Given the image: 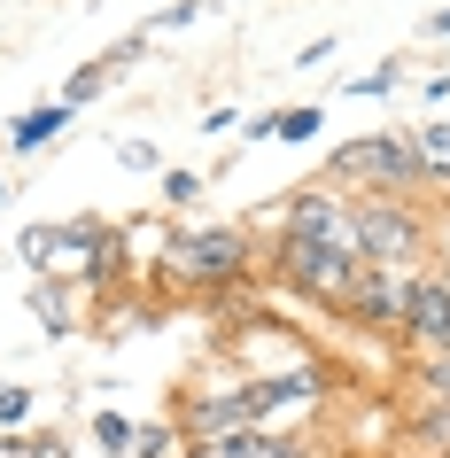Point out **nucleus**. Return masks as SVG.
<instances>
[{"mask_svg":"<svg viewBox=\"0 0 450 458\" xmlns=\"http://www.w3.org/2000/svg\"><path fill=\"white\" fill-rule=\"evenodd\" d=\"M156 272H164L171 295H217V288H233V280H249V233H233V225L171 233Z\"/></svg>","mask_w":450,"mask_h":458,"instance_id":"obj_1","label":"nucleus"},{"mask_svg":"<svg viewBox=\"0 0 450 458\" xmlns=\"http://www.w3.org/2000/svg\"><path fill=\"white\" fill-rule=\"evenodd\" d=\"M16 257H24L39 280H63V288H86V280H109V257H117V233L78 217V225H24L16 233Z\"/></svg>","mask_w":450,"mask_h":458,"instance_id":"obj_2","label":"nucleus"},{"mask_svg":"<svg viewBox=\"0 0 450 458\" xmlns=\"http://www.w3.org/2000/svg\"><path fill=\"white\" fill-rule=\"evenodd\" d=\"M357 257L373 272H420L427 265V217L403 194H357Z\"/></svg>","mask_w":450,"mask_h":458,"instance_id":"obj_3","label":"nucleus"},{"mask_svg":"<svg viewBox=\"0 0 450 458\" xmlns=\"http://www.w3.org/2000/svg\"><path fill=\"white\" fill-rule=\"evenodd\" d=\"M420 179V156H412V132H365V140H342L327 156V187H365V194H403Z\"/></svg>","mask_w":450,"mask_h":458,"instance_id":"obj_4","label":"nucleus"},{"mask_svg":"<svg viewBox=\"0 0 450 458\" xmlns=\"http://www.w3.org/2000/svg\"><path fill=\"white\" fill-rule=\"evenodd\" d=\"M272 272H280V280H287L295 295L327 303V311H350L357 280H365V265H357V257H334V249L295 242V233H280V249H272Z\"/></svg>","mask_w":450,"mask_h":458,"instance_id":"obj_5","label":"nucleus"},{"mask_svg":"<svg viewBox=\"0 0 450 458\" xmlns=\"http://www.w3.org/2000/svg\"><path fill=\"white\" fill-rule=\"evenodd\" d=\"M249 396H257V428L272 435H303L310 411H327L334 396V365H287V373H264V381H249Z\"/></svg>","mask_w":450,"mask_h":458,"instance_id":"obj_6","label":"nucleus"},{"mask_svg":"<svg viewBox=\"0 0 450 458\" xmlns=\"http://www.w3.org/2000/svg\"><path fill=\"white\" fill-rule=\"evenodd\" d=\"M280 233L318 242V249H334V257H357V202L327 194V179H318V187H303L295 202H287V225H280ZM357 265H365V257H357Z\"/></svg>","mask_w":450,"mask_h":458,"instance_id":"obj_7","label":"nucleus"},{"mask_svg":"<svg viewBox=\"0 0 450 458\" xmlns=\"http://www.w3.org/2000/svg\"><path fill=\"white\" fill-rule=\"evenodd\" d=\"M225 350L241 358V373H249V381H264V373H287V365H310V358H318L303 335H287V327H272V318H241Z\"/></svg>","mask_w":450,"mask_h":458,"instance_id":"obj_8","label":"nucleus"},{"mask_svg":"<svg viewBox=\"0 0 450 458\" xmlns=\"http://www.w3.org/2000/svg\"><path fill=\"white\" fill-rule=\"evenodd\" d=\"M412 288H420V272H373V265H365V280H357V295H350V318H357V327H373V335H403Z\"/></svg>","mask_w":450,"mask_h":458,"instance_id":"obj_9","label":"nucleus"},{"mask_svg":"<svg viewBox=\"0 0 450 458\" xmlns=\"http://www.w3.org/2000/svg\"><path fill=\"white\" fill-rule=\"evenodd\" d=\"M403 342H420L427 358H450V272H420V288H412V318H403Z\"/></svg>","mask_w":450,"mask_h":458,"instance_id":"obj_10","label":"nucleus"},{"mask_svg":"<svg viewBox=\"0 0 450 458\" xmlns=\"http://www.w3.org/2000/svg\"><path fill=\"white\" fill-rule=\"evenodd\" d=\"M202 458H318L310 451V435H272V428H249L233 443H210Z\"/></svg>","mask_w":450,"mask_h":458,"instance_id":"obj_11","label":"nucleus"},{"mask_svg":"<svg viewBox=\"0 0 450 458\" xmlns=\"http://www.w3.org/2000/svg\"><path fill=\"white\" fill-rule=\"evenodd\" d=\"M412 156H420L427 187H450V124H420V132H412Z\"/></svg>","mask_w":450,"mask_h":458,"instance_id":"obj_12","label":"nucleus"},{"mask_svg":"<svg viewBox=\"0 0 450 458\" xmlns=\"http://www.w3.org/2000/svg\"><path fill=\"white\" fill-rule=\"evenodd\" d=\"M63 117H71L63 101H47V109H31V117H16V132H8V148H16V156H39V148H47L55 132H63Z\"/></svg>","mask_w":450,"mask_h":458,"instance_id":"obj_13","label":"nucleus"},{"mask_svg":"<svg viewBox=\"0 0 450 458\" xmlns=\"http://www.w3.org/2000/svg\"><path fill=\"white\" fill-rule=\"evenodd\" d=\"M0 458H71L63 435H16V443H0Z\"/></svg>","mask_w":450,"mask_h":458,"instance_id":"obj_14","label":"nucleus"},{"mask_svg":"<svg viewBox=\"0 0 450 458\" xmlns=\"http://www.w3.org/2000/svg\"><path fill=\"white\" fill-rule=\"evenodd\" d=\"M94 435H101V451H109V458H132V435H140V428H132V420H117V411H101Z\"/></svg>","mask_w":450,"mask_h":458,"instance_id":"obj_15","label":"nucleus"},{"mask_svg":"<svg viewBox=\"0 0 450 458\" xmlns=\"http://www.w3.org/2000/svg\"><path fill=\"white\" fill-rule=\"evenodd\" d=\"M101 86H109V63H86V71H71V86H63V109H78V101H94Z\"/></svg>","mask_w":450,"mask_h":458,"instance_id":"obj_16","label":"nucleus"},{"mask_svg":"<svg viewBox=\"0 0 450 458\" xmlns=\"http://www.w3.org/2000/svg\"><path fill=\"white\" fill-rule=\"evenodd\" d=\"M318 109H280V117H272V140H310V132H318Z\"/></svg>","mask_w":450,"mask_h":458,"instance_id":"obj_17","label":"nucleus"},{"mask_svg":"<svg viewBox=\"0 0 450 458\" xmlns=\"http://www.w3.org/2000/svg\"><path fill=\"white\" fill-rule=\"evenodd\" d=\"M164 202L194 210V202H202V179H194V171H164Z\"/></svg>","mask_w":450,"mask_h":458,"instance_id":"obj_18","label":"nucleus"},{"mask_svg":"<svg viewBox=\"0 0 450 458\" xmlns=\"http://www.w3.org/2000/svg\"><path fill=\"white\" fill-rule=\"evenodd\" d=\"M31 420V388H0V428H24Z\"/></svg>","mask_w":450,"mask_h":458,"instance_id":"obj_19","label":"nucleus"},{"mask_svg":"<svg viewBox=\"0 0 450 458\" xmlns=\"http://www.w3.org/2000/svg\"><path fill=\"white\" fill-rule=\"evenodd\" d=\"M396 86H403V78H396V71H388V63H380V71H373V78H357L350 94H357V101H380V94H396Z\"/></svg>","mask_w":450,"mask_h":458,"instance_id":"obj_20","label":"nucleus"},{"mask_svg":"<svg viewBox=\"0 0 450 458\" xmlns=\"http://www.w3.org/2000/svg\"><path fill=\"white\" fill-rule=\"evenodd\" d=\"M117 164H132V171H156V148H148V140H117Z\"/></svg>","mask_w":450,"mask_h":458,"instance_id":"obj_21","label":"nucleus"},{"mask_svg":"<svg viewBox=\"0 0 450 458\" xmlns=\"http://www.w3.org/2000/svg\"><path fill=\"white\" fill-rule=\"evenodd\" d=\"M435 31H443V39H450V16H435Z\"/></svg>","mask_w":450,"mask_h":458,"instance_id":"obj_22","label":"nucleus"},{"mask_svg":"<svg viewBox=\"0 0 450 458\" xmlns=\"http://www.w3.org/2000/svg\"><path fill=\"white\" fill-rule=\"evenodd\" d=\"M0 194H8V187H0Z\"/></svg>","mask_w":450,"mask_h":458,"instance_id":"obj_23","label":"nucleus"}]
</instances>
